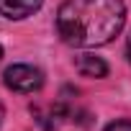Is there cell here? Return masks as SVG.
Returning a JSON list of instances; mask_svg holds the SVG:
<instances>
[{"mask_svg":"<svg viewBox=\"0 0 131 131\" xmlns=\"http://www.w3.org/2000/svg\"><path fill=\"white\" fill-rule=\"evenodd\" d=\"M123 23V0H64L57 13V31L62 41L77 49H95L113 41Z\"/></svg>","mask_w":131,"mask_h":131,"instance_id":"obj_1","label":"cell"},{"mask_svg":"<svg viewBox=\"0 0 131 131\" xmlns=\"http://www.w3.org/2000/svg\"><path fill=\"white\" fill-rule=\"evenodd\" d=\"M3 82L5 88H10L13 93H36L41 90L44 85V72L39 67H34V64H13V67H8L3 72Z\"/></svg>","mask_w":131,"mask_h":131,"instance_id":"obj_2","label":"cell"},{"mask_svg":"<svg viewBox=\"0 0 131 131\" xmlns=\"http://www.w3.org/2000/svg\"><path fill=\"white\" fill-rule=\"evenodd\" d=\"M44 0H0V13H3L5 18H28L34 16L39 8H41Z\"/></svg>","mask_w":131,"mask_h":131,"instance_id":"obj_3","label":"cell"},{"mask_svg":"<svg viewBox=\"0 0 131 131\" xmlns=\"http://www.w3.org/2000/svg\"><path fill=\"white\" fill-rule=\"evenodd\" d=\"M75 67L82 77H93V80H100V77L108 75V64L95 54H80L75 59Z\"/></svg>","mask_w":131,"mask_h":131,"instance_id":"obj_4","label":"cell"},{"mask_svg":"<svg viewBox=\"0 0 131 131\" xmlns=\"http://www.w3.org/2000/svg\"><path fill=\"white\" fill-rule=\"evenodd\" d=\"M105 131H131V121H113V123H108L105 126Z\"/></svg>","mask_w":131,"mask_h":131,"instance_id":"obj_5","label":"cell"},{"mask_svg":"<svg viewBox=\"0 0 131 131\" xmlns=\"http://www.w3.org/2000/svg\"><path fill=\"white\" fill-rule=\"evenodd\" d=\"M126 57H128V62H131V39H128V44H126Z\"/></svg>","mask_w":131,"mask_h":131,"instance_id":"obj_6","label":"cell"},{"mask_svg":"<svg viewBox=\"0 0 131 131\" xmlns=\"http://www.w3.org/2000/svg\"><path fill=\"white\" fill-rule=\"evenodd\" d=\"M3 118H5V108H3V103H0V123H3Z\"/></svg>","mask_w":131,"mask_h":131,"instance_id":"obj_7","label":"cell"},{"mask_svg":"<svg viewBox=\"0 0 131 131\" xmlns=\"http://www.w3.org/2000/svg\"><path fill=\"white\" fill-rule=\"evenodd\" d=\"M0 57H3V49H0Z\"/></svg>","mask_w":131,"mask_h":131,"instance_id":"obj_8","label":"cell"}]
</instances>
